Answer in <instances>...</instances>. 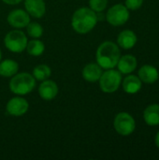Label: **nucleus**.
I'll use <instances>...</instances> for the list:
<instances>
[{
	"label": "nucleus",
	"instance_id": "nucleus-1",
	"mask_svg": "<svg viewBox=\"0 0 159 160\" xmlns=\"http://www.w3.org/2000/svg\"><path fill=\"white\" fill-rule=\"evenodd\" d=\"M97 23V12L90 8H80L72 15L71 26L73 30L81 35H84L92 31Z\"/></svg>",
	"mask_w": 159,
	"mask_h": 160
},
{
	"label": "nucleus",
	"instance_id": "nucleus-2",
	"mask_svg": "<svg viewBox=\"0 0 159 160\" xmlns=\"http://www.w3.org/2000/svg\"><path fill=\"white\" fill-rule=\"evenodd\" d=\"M121 57L119 46L112 41L102 42L96 52L97 63L104 69L114 68Z\"/></svg>",
	"mask_w": 159,
	"mask_h": 160
},
{
	"label": "nucleus",
	"instance_id": "nucleus-3",
	"mask_svg": "<svg viewBox=\"0 0 159 160\" xmlns=\"http://www.w3.org/2000/svg\"><path fill=\"white\" fill-rule=\"evenodd\" d=\"M36 87V79L27 72L16 73L9 82L10 91L17 96H25L31 93Z\"/></svg>",
	"mask_w": 159,
	"mask_h": 160
},
{
	"label": "nucleus",
	"instance_id": "nucleus-4",
	"mask_svg": "<svg viewBox=\"0 0 159 160\" xmlns=\"http://www.w3.org/2000/svg\"><path fill=\"white\" fill-rule=\"evenodd\" d=\"M99 87L102 92L112 94L117 91L122 83V74L113 68L107 69L102 72L101 77L98 80Z\"/></svg>",
	"mask_w": 159,
	"mask_h": 160
},
{
	"label": "nucleus",
	"instance_id": "nucleus-5",
	"mask_svg": "<svg viewBox=\"0 0 159 160\" xmlns=\"http://www.w3.org/2000/svg\"><path fill=\"white\" fill-rule=\"evenodd\" d=\"M27 42L28 40L25 34L17 29L8 32L4 38V44L6 48L15 53L23 52L26 48Z\"/></svg>",
	"mask_w": 159,
	"mask_h": 160
},
{
	"label": "nucleus",
	"instance_id": "nucleus-6",
	"mask_svg": "<svg viewBox=\"0 0 159 160\" xmlns=\"http://www.w3.org/2000/svg\"><path fill=\"white\" fill-rule=\"evenodd\" d=\"M115 131L121 136H128L132 134L136 128L135 119L128 112H119L113 120Z\"/></svg>",
	"mask_w": 159,
	"mask_h": 160
},
{
	"label": "nucleus",
	"instance_id": "nucleus-7",
	"mask_svg": "<svg viewBox=\"0 0 159 160\" xmlns=\"http://www.w3.org/2000/svg\"><path fill=\"white\" fill-rule=\"evenodd\" d=\"M107 22L112 26H121L129 19V10L123 4H116L109 8L105 16Z\"/></svg>",
	"mask_w": 159,
	"mask_h": 160
},
{
	"label": "nucleus",
	"instance_id": "nucleus-8",
	"mask_svg": "<svg viewBox=\"0 0 159 160\" xmlns=\"http://www.w3.org/2000/svg\"><path fill=\"white\" fill-rule=\"evenodd\" d=\"M28 109H29V104L25 98H22V96L12 98L10 100H8L6 106L7 112L14 117L22 116L27 112Z\"/></svg>",
	"mask_w": 159,
	"mask_h": 160
},
{
	"label": "nucleus",
	"instance_id": "nucleus-9",
	"mask_svg": "<svg viewBox=\"0 0 159 160\" xmlns=\"http://www.w3.org/2000/svg\"><path fill=\"white\" fill-rule=\"evenodd\" d=\"M7 20L10 26L15 29H20L26 27L27 24L30 22V15L27 13L26 10L18 8L10 11L7 15Z\"/></svg>",
	"mask_w": 159,
	"mask_h": 160
},
{
	"label": "nucleus",
	"instance_id": "nucleus-10",
	"mask_svg": "<svg viewBox=\"0 0 159 160\" xmlns=\"http://www.w3.org/2000/svg\"><path fill=\"white\" fill-rule=\"evenodd\" d=\"M58 90L59 89H58L56 82L52 80L47 79L40 83L38 87V94L42 99L46 101H50V100H52L57 96Z\"/></svg>",
	"mask_w": 159,
	"mask_h": 160
},
{
	"label": "nucleus",
	"instance_id": "nucleus-11",
	"mask_svg": "<svg viewBox=\"0 0 159 160\" xmlns=\"http://www.w3.org/2000/svg\"><path fill=\"white\" fill-rule=\"evenodd\" d=\"M24 8L27 13L34 18H42L46 12L44 0H24Z\"/></svg>",
	"mask_w": 159,
	"mask_h": 160
},
{
	"label": "nucleus",
	"instance_id": "nucleus-12",
	"mask_svg": "<svg viewBox=\"0 0 159 160\" xmlns=\"http://www.w3.org/2000/svg\"><path fill=\"white\" fill-rule=\"evenodd\" d=\"M138 66L137 58L132 54H126L120 57L117 68L121 74H130L132 73Z\"/></svg>",
	"mask_w": 159,
	"mask_h": 160
},
{
	"label": "nucleus",
	"instance_id": "nucleus-13",
	"mask_svg": "<svg viewBox=\"0 0 159 160\" xmlns=\"http://www.w3.org/2000/svg\"><path fill=\"white\" fill-rule=\"evenodd\" d=\"M138 38L136 34L129 29L122 31L117 38V44L119 47L123 48L124 50H130L132 49L137 43Z\"/></svg>",
	"mask_w": 159,
	"mask_h": 160
},
{
	"label": "nucleus",
	"instance_id": "nucleus-14",
	"mask_svg": "<svg viewBox=\"0 0 159 160\" xmlns=\"http://www.w3.org/2000/svg\"><path fill=\"white\" fill-rule=\"evenodd\" d=\"M102 68L97 63H89L82 69V77L89 82H98L102 75Z\"/></svg>",
	"mask_w": 159,
	"mask_h": 160
},
{
	"label": "nucleus",
	"instance_id": "nucleus-15",
	"mask_svg": "<svg viewBox=\"0 0 159 160\" xmlns=\"http://www.w3.org/2000/svg\"><path fill=\"white\" fill-rule=\"evenodd\" d=\"M138 77L142 82L145 83H154L156 82L159 78L158 70L157 68L151 65H144L142 66L139 72H138Z\"/></svg>",
	"mask_w": 159,
	"mask_h": 160
},
{
	"label": "nucleus",
	"instance_id": "nucleus-16",
	"mask_svg": "<svg viewBox=\"0 0 159 160\" xmlns=\"http://www.w3.org/2000/svg\"><path fill=\"white\" fill-rule=\"evenodd\" d=\"M142 82L136 75H128L124 79L122 82L124 91L129 95L137 94L142 89Z\"/></svg>",
	"mask_w": 159,
	"mask_h": 160
},
{
	"label": "nucleus",
	"instance_id": "nucleus-17",
	"mask_svg": "<svg viewBox=\"0 0 159 160\" xmlns=\"http://www.w3.org/2000/svg\"><path fill=\"white\" fill-rule=\"evenodd\" d=\"M143 119L148 126H159V104H151L143 112Z\"/></svg>",
	"mask_w": 159,
	"mask_h": 160
},
{
	"label": "nucleus",
	"instance_id": "nucleus-18",
	"mask_svg": "<svg viewBox=\"0 0 159 160\" xmlns=\"http://www.w3.org/2000/svg\"><path fill=\"white\" fill-rule=\"evenodd\" d=\"M19 70V65L12 59H5L0 61V76L10 78L14 76Z\"/></svg>",
	"mask_w": 159,
	"mask_h": 160
},
{
	"label": "nucleus",
	"instance_id": "nucleus-19",
	"mask_svg": "<svg viewBox=\"0 0 159 160\" xmlns=\"http://www.w3.org/2000/svg\"><path fill=\"white\" fill-rule=\"evenodd\" d=\"M25 50L30 55L37 57L40 56L44 52L45 45L41 40H38V38H33L32 40L27 42Z\"/></svg>",
	"mask_w": 159,
	"mask_h": 160
},
{
	"label": "nucleus",
	"instance_id": "nucleus-20",
	"mask_svg": "<svg viewBox=\"0 0 159 160\" xmlns=\"http://www.w3.org/2000/svg\"><path fill=\"white\" fill-rule=\"evenodd\" d=\"M52 75V69L49 66L45 64L37 65L33 69V76L36 79V81L43 82L47 79H49Z\"/></svg>",
	"mask_w": 159,
	"mask_h": 160
},
{
	"label": "nucleus",
	"instance_id": "nucleus-21",
	"mask_svg": "<svg viewBox=\"0 0 159 160\" xmlns=\"http://www.w3.org/2000/svg\"><path fill=\"white\" fill-rule=\"evenodd\" d=\"M26 31L28 36L33 38H39L43 35V27L36 22H30L26 26Z\"/></svg>",
	"mask_w": 159,
	"mask_h": 160
},
{
	"label": "nucleus",
	"instance_id": "nucleus-22",
	"mask_svg": "<svg viewBox=\"0 0 159 160\" xmlns=\"http://www.w3.org/2000/svg\"><path fill=\"white\" fill-rule=\"evenodd\" d=\"M108 5V0H89V8L95 12H103Z\"/></svg>",
	"mask_w": 159,
	"mask_h": 160
},
{
	"label": "nucleus",
	"instance_id": "nucleus-23",
	"mask_svg": "<svg viewBox=\"0 0 159 160\" xmlns=\"http://www.w3.org/2000/svg\"><path fill=\"white\" fill-rule=\"evenodd\" d=\"M143 4V0H126L125 6L128 10H137Z\"/></svg>",
	"mask_w": 159,
	"mask_h": 160
},
{
	"label": "nucleus",
	"instance_id": "nucleus-24",
	"mask_svg": "<svg viewBox=\"0 0 159 160\" xmlns=\"http://www.w3.org/2000/svg\"><path fill=\"white\" fill-rule=\"evenodd\" d=\"M5 4H7V5H17L19 3H21L22 1L23 0H2Z\"/></svg>",
	"mask_w": 159,
	"mask_h": 160
},
{
	"label": "nucleus",
	"instance_id": "nucleus-25",
	"mask_svg": "<svg viewBox=\"0 0 159 160\" xmlns=\"http://www.w3.org/2000/svg\"><path fill=\"white\" fill-rule=\"evenodd\" d=\"M155 143H156L157 147L159 149V131L157 133V135H156V138H155Z\"/></svg>",
	"mask_w": 159,
	"mask_h": 160
},
{
	"label": "nucleus",
	"instance_id": "nucleus-26",
	"mask_svg": "<svg viewBox=\"0 0 159 160\" xmlns=\"http://www.w3.org/2000/svg\"><path fill=\"white\" fill-rule=\"evenodd\" d=\"M1 58H2V52H1V50H0V61H1Z\"/></svg>",
	"mask_w": 159,
	"mask_h": 160
}]
</instances>
